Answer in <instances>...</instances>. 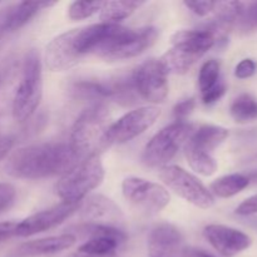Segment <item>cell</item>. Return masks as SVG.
Returning <instances> with one entry per match:
<instances>
[{"label": "cell", "mask_w": 257, "mask_h": 257, "mask_svg": "<svg viewBox=\"0 0 257 257\" xmlns=\"http://www.w3.org/2000/svg\"><path fill=\"white\" fill-rule=\"evenodd\" d=\"M69 143H39L15 151L8 160L5 170L20 180H42L62 176L78 162Z\"/></svg>", "instance_id": "obj_1"}, {"label": "cell", "mask_w": 257, "mask_h": 257, "mask_svg": "<svg viewBox=\"0 0 257 257\" xmlns=\"http://www.w3.org/2000/svg\"><path fill=\"white\" fill-rule=\"evenodd\" d=\"M216 39V35L206 28L180 30L171 38L172 48L158 60L167 74H186L215 45Z\"/></svg>", "instance_id": "obj_2"}, {"label": "cell", "mask_w": 257, "mask_h": 257, "mask_svg": "<svg viewBox=\"0 0 257 257\" xmlns=\"http://www.w3.org/2000/svg\"><path fill=\"white\" fill-rule=\"evenodd\" d=\"M104 175L99 153H93L78 161L60 176L55 183V193L62 202L80 203L93 190L102 185Z\"/></svg>", "instance_id": "obj_3"}, {"label": "cell", "mask_w": 257, "mask_h": 257, "mask_svg": "<svg viewBox=\"0 0 257 257\" xmlns=\"http://www.w3.org/2000/svg\"><path fill=\"white\" fill-rule=\"evenodd\" d=\"M157 37L158 29L155 27L132 29L114 24L109 34L97 48L94 55L109 62L131 59L152 47Z\"/></svg>", "instance_id": "obj_4"}, {"label": "cell", "mask_w": 257, "mask_h": 257, "mask_svg": "<svg viewBox=\"0 0 257 257\" xmlns=\"http://www.w3.org/2000/svg\"><path fill=\"white\" fill-rule=\"evenodd\" d=\"M108 119L109 112L103 102L92 103L78 115L68 142L78 158L97 153V147L102 146L103 136L108 128Z\"/></svg>", "instance_id": "obj_5"}, {"label": "cell", "mask_w": 257, "mask_h": 257, "mask_svg": "<svg viewBox=\"0 0 257 257\" xmlns=\"http://www.w3.org/2000/svg\"><path fill=\"white\" fill-rule=\"evenodd\" d=\"M43 98L42 62L35 50L27 53L23 62L22 78L13 99V117L23 123L39 107Z\"/></svg>", "instance_id": "obj_6"}, {"label": "cell", "mask_w": 257, "mask_h": 257, "mask_svg": "<svg viewBox=\"0 0 257 257\" xmlns=\"http://www.w3.org/2000/svg\"><path fill=\"white\" fill-rule=\"evenodd\" d=\"M191 135L192 125L187 122H175L162 128L146 145L142 155L143 163L151 168L165 167L185 146Z\"/></svg>", "instance_id": "obj_7"}, {"label": "cell", "mask_w": 257, "mask_h": 257, "mask_svg": "<svg viewBox=\"0 0 257 257\" xmlns=\"http://www.w3.org/2000/svg\"><path fill=\"white\" fill-rule=\"evenodd\" d=\"M161 115V109L155 105L140 107L115 120L105 130L102 146L109 147L114 145H123L135 140L138 136L150 130Z\"/></svg>", "instance_id": "obj_8"}, {"label": "cell", "mask_w": 257, "mask_h": 257, "mask_svg": "<svg viewBox=\"0 0 257 257\" xmlns=\"http://www.w3.org/2000/svg\"><path fill=\"white\" fill-rule=\"evenodd\" d=\"M160 178L171 191L202 210L211 208L215 197L196 176L178 166H165L160 170Z\"/></svg>", "instance_id": "obj_9"}, {"label": "cell", "mask_w": 257, "mask_h": 257, "mask_svg": "<svg viewBox=\"0 0 257 257\" xmlns=\"http://www.w3.org/2000/svg\"><path fill=\"white\" fill-rule=\"evenodd\" d=\"M122 193L128 203L140 212L156 215L170 203V193L163 186L141 177H128L122 182Z\"/></svg>", "instance_id": "obj_10"}, {"label": "cell", "mask_w": 257, "mask_h": 257, "mask_svg": "<svg viewBox=\"0 0 257 257\" xmlns=\"http://www.w3.org/2000/svg\"><path fill=\"white\" fill-rule=\"evenodd\" d=\"M167 73L158 59H148L131 75L136 93L145 100L162 103L168 95Z\"/></svg>", "instance_id": "obj_11"}, {"label": "cell", "mask_w": 257, "mask_h": 257, "mask_svg": "<svg viewBox=\"0 0 257 257\" xmlns=\"http://www.w3.org/2000/svg\"><path fill=\"white\" fill-rule=\"evenodd\" d=\"M79 206L80 203L60 202L59 205L34 213V215L24 218L22 222L17 223L15 236L29 237V236L37 235V233L52 230L64 222L73 213L77 212L79 210Z\"/></svg>", "instance_id": "obj_12"}, {"label": "cell", "mask_w": 257, "mask_h": 257, "mask_svg": "<svg viewBox=\"0 0 257 257\" xmlns=\"http://www.w3.org/2000/svg\"><path fill=\"white\" fill-rule=\"evenodd\" d=\"M82 59L77 47V29L53 38L45 48V65L52 72H64L75 67Z\"/></svg>", "instance_id": "obj_13"}, {"label": "cell", "mask_w": 257, "mask_h": 257, "mask_svg": "<svg viewBox=\"0 0 257 257\" xmlns=\"http://www.w3.org/2000/svg\"><path fill=\"white\" fill-rule=\"evenodd\" d=\"M203 236L220 255L233 257L247 250L252 243L250 236L237 228L225 225H208L203 230Z\"/></svg>", "instance_id": "obj_14"}, {"label": "cell", "mask_w": 257, "mask_h": 257, "mask_svg": "<svg viewBox=\"0 0 257 257\" xmlns=\"http://www.w3.org/2000/svg\"><path fill=\"white\" fill-rule=\"evenodd\" d=\"M79 213L84 222L99 223L119 228L123 213L114 201L103 195H92L80 202Z\"/></svg>", "instance_id": "obj_15"}, {"label": "cell", "mask_w": 257, "mask_h": 257, "mask_svg": "<svg viewBox=\"0 0 257 257\" xmlns=\"http://www.w3.org/2000/svg\"><path fill=\"white\" fill-rule=\"evenodd\" d=\"M55 3L22 2L0 9V38L7 33L17 32L27 25L40 10L53 7Z\"/></svg>", "instance_id": "obj_16"}, {"label": "cell", "mask_w": 257, "mask_h": 257, "mask_svg": "<svg viewBox=\"0 0 257 257\" xmlns=\"http://www.w3.org/2000/svg\"><path fill=\"white\" fill-rule=\"evenodd\" d=\"M182 232L172 223H157L148 235V250L152 257H170L181 250Z\"/></svg>", "instance_id": "obj_17"}, {"label": "cell", "mask_w": 257, "mask_h": 257, "mask_svg": "<svg viewBox=\"0 0 257 257\" xmlns=\"http://www.w3.org/2000/svg\"><path fill=\"white\" fill-rule=\"evenodd\" d=\"M77 241L73 233L67 232L57 236H49V237L38 238V240L28 241L18 246L12 252L13 257H35L54 255L62 251L68 250L72 247Z\"/></svg>", "instance_id": "obj_18"}, {"label": "cell", "mask_w": 257, "mask_h": 257, "mask_svg": "<svg viewBox=\"0 0 257 257\" xmlns=\"http://www.w3.org/2000/svg\"><path fill=\"white\" fill-rule=\"evenodd\" d=\"M228 137V131L220 125L205 124L192 132L185 146L201 151V152L212 155L213 151L222 145Z\"/></svg>", "instance_id": "obj_19"}, {"label": "cell", "mask_w": 257, "mask_h": 257, "mask_svg": "<svg viewBox=\"0 0 257 257\" xmlns=\"http://www.w3.org/2000/svg\"><path fill=\"white\" fill-rule=\"evenodd\" d=\"M143 2H136V0H113V2H103L102 9H100V19L103 23L108 24H117V22L131 17Z\"/></svg>", "instance_id": "obj_20"}, {"label": "cell", "mask_w": 257, "mask_h": 257, "mask_svg": "<svg viewBox=\"0 0 257 257\" xmlns=\"http://www.w3.org/2000/svg\"><path fill=\"white\" fill-rule=\"evenodd\" d=\"M250 185V181L246 175L233 173V175L223 176L211 183L210 192L220 198H230L240 193Z\"/></svg>", "instance_id": "obj_21"}, {"label": "cell", "mask_w": 257, "mask_h": 257, "mask_svg": "<svg viewBox=\"0 0 257 257\" xmlns=\"http://www.w3.org/2000/svg\"><path fill=\"white\" fill-rule=\"evenodd\" d=\"M73 93L75 97L83 98V99L95 100L94 103H100L102 99H112L113 90L112 83L94 82V80H82L73 85Z\"/></svg>", "instance_id": "obj_22"}, {"label": "cell", "mask_w": 257, "mask_h": 257, "mask_svg": "<svg viewBox=\"0 0 257 257\" xmlns=\"http://www.w3.org/2000/svg\"><path fill=\"white\" fill-rule=\"evenodd\" d=\"M119 243L113 237H92L79 246L77 253L80 257H109L117 251Z\"/></svg>", "instance_id": "obj_23"}, {"label": "cell", "mask_w": 257, "mask_h": 257, "mask_svg": "<svg viewBox=\"0 0 257 257\" xmlns=\"http://www.w3.org/2000/svg\"><path fill=\"white\" fill-rule=\"evenodd\" d=\"M231 117L237 123H250L257 119V100L250 94H241L230 107Z\"/></svg>", "instance_id": "obj_24"}, {"label": "cell", "mask_w": 257, "mask_h": 257, "mask_svg": "<svg viewBox=\"0 0 257 257\" xmlns=\"http://www.w3.org/2000/svg\"><path fill=\"white\" fill-rule=\"evenodd\" d=\"M185 155L190 167L198 175L210 177L217 171V162L212 155L201 152V151L193 150V148L185 146Z\"/></svg>", "instance_id": "obj_25"}, {"label": "cell", "mask_w": 257, "mask_h": 257, "mask_svg": "<svg viewBox=\"0 0 257 257\" xmlns=\"http://www.w3.org/2000/svg\"><path fill=\"white\" fill-rule=\"evenodd\" d=\"M74 232L73 235H80V236H89V238L92 237H113L115 240L119 241L120 243L124 242L127 240V235H125L124 231L122 228L113 227V226H107V225H99V223H90V222H84L80 223V225L75 226Z\"/></svg>", "instance_id": "obj_26"}, {"label": "cell", "mask_w": 257, "mask_h": 257, "mask_svg": "<svg viewBox=\"0 0 257 257\" xmlns=\"http://www.w3.org/2000/svg\"><path fill=\"white\" fill-rule=\"evenodd\" d=\"M220 62L216 59H210L203 63L198 74V88L201 94L208 92L220 83Z\"/></svg>", "instance_id": "obj_27"}, {"label": "cell", "mask_w": 257, "mask_h": 257, "mask_svg": "<svg viewBox=\"0 0 257 257\" xmlns=\"http://www.w3.org/2000/svg\"><path fill=\"white\" fill-rule=\"evenodd\" d=\"M103 2H73L68 9V15L72 20H83L100 12Z\"/></svg>", "instance_id": "obj_28"}, {"label": "cell", "mask_w": 257, "mask_h": 257, "mask_svg": "<svg viewBox=\"0 0 257 257\" xmlns=\"http://www.w3.org/2000/svg\"><path fill=\"white\" fill-rule=\"evenodd\" d=\"M17 198V190L13 185L0 182V215L13 207Z\"/></svg>", "instance_id": "obj_29"}, {"label": "cell", "mask_w": 257, "mask_h": 257, "mask_svg": "<svg viewBox=\"0 0 257 257\" xmlns=\"http://www.w3.org/2000/svg\"><path fill=\"white\" fill-rule=\"evenodd\" d=\"M186 8L195 13L198 17H206L210 13L215 12L216 2H205V0H198V2H185L183 3Z\"/></svg>", "instance_id": "obj_30"}, {"label": "cell", "mask_w": 257, "mask_h": 257, "mask_svg": "<svg viewBox=\"0 0 257 257\" xmlns=\"http://www.w3.org/2000/svg\"><path fill=\"white\" fill-rule=\"evenodd\" d=\"M196 107V102L193 98H188V99L182 100V102L177 103L176 107L173 108V114H175L176 122H185L186 118L193 112Z\"/></svg>", "instance_id": "obj_31"}, {"label": "cell", "mask_w": 257, "mask_h": 257, "mask_svg": "<svg viewBox=\"0 0 257 257\" xmlns=\"http://www.w3.org/2000/svg\"><path fill=\"white\" fill-rule=\"evenodd\" d=\"M256 63L250 58L242 59L235 68V75L238 79H247L256 73Z\"/></svg>", "instance_id": "obj_32"}, {"label": "cell", "mask_w": 257, "mask_h": 257, "mask_svg": "<svg viewBox=\"0 0 257 257\" xmlns=\"http://www.w3.org/2000/svg\"><path fill=\"white\" fill-rule=\"evenodd\" d=\"M225 93H226V85L220 82L217 85H215L212 89L203 93L202 102L205 103V104H213V103H216L217 100H220L221 98L225 95Z\"/></svg>", "instance_id": "obj_33"}, {"label": "cell", "mask_w": 257, "mask_h": 257, "mask_svg": "<svg viewBox=\"0 0 257 257\" xmlns=\"http://www.w3.org/2000/svg\"><path fill=\"white\" fill-rule=\"evenodd\" d=\"M236 213L240 216H251L257 213V195L247 198L236 208Z\"/></svg>", "instance_id": "obj_34"}, {"label": "cell", "mask_w": 257, "mask_h": 257, "mask_svg": "<svg viewBox=\"0 0 257 257\" xmlns=\"http://www.w3.org/2000/svg\"><path fill=\"white\" fill-rule=\"evenodd\" d=\"M14 146V138L10 136L0 135V161L4 160Z\"/></svg>", "instance_id": "obj_35"}, {"label": "cell", "mask_w": 257, "mask_h": 257, "mask_svg": "<svg viewBox=\"0 0 257 257\" xmlns=\"http://www.w3.org/2000/svg\"><path fill=\"white\" fill-rule=\"evenodd\" d=\"M17 222H0V242L15 236Z\"/></svg>", "instance_id": "obj_36"}, {"label": "cell", "mask_w": 257, "mask_h": 257, "mask_svg": "<svg viewBox=\"0 0 257 257\" xmlns=\"http://www.w3.org/2000/svg\"><path fill=\"white\" fill-rule=\"evenodd\" d=\"M181 256L182 257H215L210 255V253L205 252V251L198 250V248H195V247H188V248H185V250H182Z\"/></svg>", "instance_id": "obj_37"}, {"label": "cell", "mask_w": 257, "mask_h": 257, "mask_svg": "<svg viewBox=\"0 0 257 257\" xmlns=\"http://www.w3.org/2000/svg\"><path fill=\"white\" fill-rule=\"evenodd\" d=\"M246 177L248 178V181H250V183H251V182L257 183V170L252 171V172H250V173H248V175H246Z\"/></svg>", "instance_id": "obj_38"}, {"label": "cell", "mask_w": 257, "mask_h": 257, "mask_svg": "<svg viewBox=\"0 0 257 257\" xmlns=\"http://www.w3.org/2000/svg\"><path fill=\"white\" fill-rule=\"evenodd\" d=\"M255 4H256V9H257V3H255Z\"/></svg>", "instance_id": "obj_39"}]
</instances>
